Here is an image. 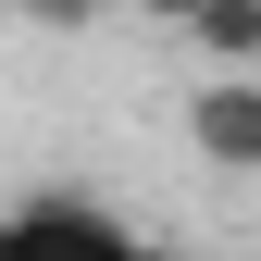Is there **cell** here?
<instances>
[{"label": "cell", "instance_id": "3957f363", "mask_svg": "<svg viewBox=\"0 0 261 261\" xmlns=\"http://www.w3.org/2000/svg\"><path fill=\"white\" fill-rule=\"evenodd\" d=\"M199 50L212 62H261V0H199Z\"/></svg>", "mask_w": 261, "mask_h": 261}, {"label": "cell", "instance_id": "277c9868", "mask_svg": "<svg viewBox=\"0 0 261 261\" xmlns=\"http://www.w3.org/2000/svg\"><path fill=\"white\" fill-rule=\"evenodd\" d=\"M0 13H13V25H87L100 0H0Z\"/></svg>", "mask_w": 261, "mask_h": 261}, {"label": "cell", "instance_id": "6da1fadb", "mask_svg": "<svg viewBox=\"0 0 261 261\" xmlns=\"http://www.w3.org/2000/svg\"><path fill=\"white\" fill-rule=\"evenodd\" d=\"M0 261H174V249L112 224L100 199H25V212H0Z\"/></svg>", "mask_w": 261, "mask_h": 261}, {"label": "cell", "instance_id": "7a4b0ae2", "mask_svg": "<svg viewBox=\"0 0 261 261\" xmlns=\"http://www.w3.org/2000/svg\"><path fill=\"white\" fill-rule=\"evenodd\" d=\"M187 137H199L212 162H237V174H261V87H249V75L199 87V100H187Z\"/></svg>", "mask_w": 261, "mask_h": 261}, {"label": "cell", "instance_id": "5b68a950", "mask_svg": "<svg viewBox=\"0 0 261 261\" xmlns=\"http://www.w3.org/2000/svg\"><path fill=\"white\" fill-rule=\"evenodd\" d=\"M149 13H174V25H199V0H149Z\"/></svg>", "mask_w": 261, "mask_h": 261}]
</instances>
